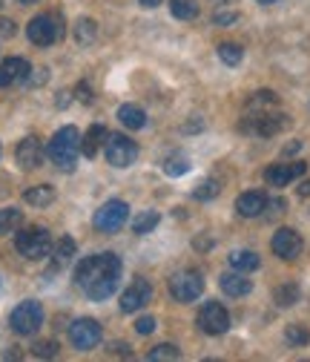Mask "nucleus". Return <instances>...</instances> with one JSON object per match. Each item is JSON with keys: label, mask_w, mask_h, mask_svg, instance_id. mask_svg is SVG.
Here are the masks:
<instances>
[{"label": "nucleus", "mask_w": 310, "mask_h": 362, "mask_svg": "<svg viewBox=\"0 0 310 362\" xmlns=\"http://www.w3.org/2000/svg\"><path fill=\"white\" fill-rule=\"evenodd\" d=\"M299 193H302V196H310V181H304V185L299 187Z\"/></svg>", "instance_id": "c03bdc74"}, {"label": "nucleus", "mask_w": 310, "mask_h": 362, "mask_svg": "<svg viewBox=\"0 0 310 362\" xmlns=\"http://www.w3.org/2000/svg\"><path fill=\"white\" fill-rule=\"evenodd\" d=\"M169 12L179 21H193L198 18V4L196 0H169Z\"/></svg>", "instance_id": "412c9836"}, {"label": "nucleus", "mask_w": 310, "mask_h": 362, "mask_svg": "<svg viewBox=\"0 0 310 362\" xmlns=\"http://www.w3.org/2000/svg\"><path fill=\"white\" fill-rule=\"evenodd\" d=\"M218 190H221V187H218V181H215V178H207V181H201V185L196 187V193H193V196H196V199H201V202H207V199H215V196H218Z\"/></svg>", "instance_id": "7c9ffc66"}, {"label": "nucleus", "mask_w": 310, "mask_h": 362, "mask_svg": "<svg viewBox=\"0 0 310 362\" xmlns=\"http://www.w3.org/2000/svg\"><path fill=\"white\" fill-rule=\"evenodd\" d=\"M138 4H141V6H147V9H155L158 4H164V0H138Z\"/></svg>", "instance_id": "a19ab883"}, {"label": "nucleus", "mask_w": 310, "mask_h": 362, "mask_svg": "<svg viewBox=\"0 0 310 362\" xmlns=\"http://www.w3.org/2000/svg\"><path fill=\"white\" fill-rule=\"evenodd\" d=\"M136 331L138 334H153L155 331V320H153V316H141V320L136 322Z\"/></svg>", "instance_id": "c9c22d12"}, {"label": "nucleus", "mask_w": 310, "mask_h": 362, "mask_svg": "<svg viewBox=\"0 0 310 362\" xmlns=\"http://www.w3.org/2000/svg\"><path fill=\"white\" fill-rule=\"evenodd\" d=\"M198 328L210 337H218L230 328V313L225 310V305L218 302H207L201 310H198Z\"/></svg>", "instance_id": "6e6552de"}, {"label": "nucleus", "mask_w": 310, "mask_h": 362, "mask_svg": "<svg viewBox=\"0 0 310 362\" xmlns=\"http://www.w3.org/2000/svg\"><path fill=\"white\" fill-rule=\"evenodd\" d=\"M0 35H4V37H12V35H15V23L0 18Z\"/></svg>", "instance_id": "4c0bfd02"}, {"label": "nucleus", "mask_w": 310, "mask_h": 362, "mask_svg": "<svg viewBox=\"0 0 310 362\" xmlns=\"http://www.w3.org/2000/svg\"><path fill=\"white\" fill-rule=\"evenodd\" d=\"M221 291H225L227 296H233V299H239V296H247L250 291H253V282L242 274V270H233V274H225L221 276Z\"/></svg>", "instance_id": "a211bd4d"}, {"label": "nucleus", "mask_w": 310, "mask_h": 362, "mask_svg": "<svg viewBox=\"0 0 310 362\" xmlns=\"http://www.w3.org/2000/svg\"><path fill=\"white\" fill-rule=\"evenodd\" d=\"M270 247H273V253L279 256V259H285V262H293L299 253H302V236L296 233V230H290V228H282L276 236H273V242H270Z\"/></svg>", "instance_id": "f8f14e48"}, {"label": "nucleus", "mask_w": 310, "mask_h": 362, "mask_svg": "<svg viewBox=\"0 0 310 362\" xmlns=\"http://www.w3.org/2000/svg\"><path fill=\"white\" fill-rule=\"evenodd\" d=\"M155 224H158V213L147 210V213L132 218V230H136V233H150V230H155Z\"/></svg>", "instance_id": "a878e982"}, {"label": "nucleus", "mask_w": 310, "mask_h": 362, "mask_svg": "<svg viewBox=\"0 0 310 362\" xmlns=\"http://www.w3.org/2000/svg\"><path fill=\"white\" fill-rule=\"evenodd\" d=\"M276 104V95L273 93H268V89H261V93H256L253 98H250V110H261V107H273Z\"/></svg>", "instance_id": "72a5a7b5"}, {"label": "nucleus", "mask_w": 310, "mask_h": 362, "mask_svg": "<svg viewBox=\"0 0 310 362\" xmlns=\"http://www.w3.org/2000/svg\"><path fill=\"white\" fill-rule=\"evenodd\" d=\"M184 129H187V132H196V129H201V121H198V118H196V121H190V124H187V127H184Z\"/></svg>", "instance_id": "79ce46f5"}, {"label": "nucleus", "mask_w": 310, "mask_h": 362, "mask_svg": "<svg viewBox=\"0 0 310 362\" xmlns=\"http://www.w3.org/2000/svg\"><path fill=\"white\" fill-rule=\"evenodd\" d=\"M126 216H129V207H126L121 199L107 202V204L95 213V228H98L101 233H115V230H121V228H124Z\"/></svg>", "instance_id": "1a4fd4ad"}, {"label": "nucleus", "mask_w": 310, "mask_h": 362, "mask_svg": "<svg viewBox=\"0 0 310 362\" xmlns=\"http://www.w3.org/2000/svg\"><path fill=\"white\" fill-rule=\"evenodd\" d=\"M104 153H107V161L112 164V167H129L132 161H136V156H138V147L132 144L126 135H121V132H109L107 135V141H104Z\"/></svg>", "instance_id": "39448f33"}, {"label": "nucleus", "mask_w": 310, "mask_h": 362, "mask_svg": "<svg viewBox=\"0 0 310 362\" xmlns=\"http://www.w3.org/2000/svg\"><path fill=\"white\" fill-rule=\"evenodd\" d=\"M72 256H75V239L64 236V239L58 242V247H55V262H58V264H64V262H69Z\"/></svg>", "instance_id": "c756f323"}, {"label": "nucleus", "mask_w": 310, "mask_h": 362, "mask_svg": "<svg viewBox=\"0 0 310 362\" xmlns=\"http://www.w3.org/2000/svg\"><path fill=\"white\" fill-rule=\"evenodd\" d=\"M52 199H55V190H52L49 185H40V187H32V190H26V202H29V204H35V207L52 204Z\"/></svg>", "instance_id": "5701e85b"}, {"label": "nucleus", "mask_w": 310, "mask_h": 362, "mask_svg": "<svg viewBox=\"0 0 310 362\" xmlns=\"http://www.w3.org/2000/svg\"><path fill=\"white\" fill-rule=\"evenodd\" d=\"M299 147H302V144H299V141H293V144H287V147H285V153H299Z\"/></svg>", "instance_id": "37998d69"}, {"label": "nucleus", "mask_w": 310, "mask_h": 362, "mask_svg": "<svg viewBox=\"0 0 310 362\" xmlns=\"http://www.w3.org/2000/svg\"><path fill=\"white\" fill-rule=\"evenodd\" d=\"M101 141H107V129L95 124V127H93L90 132H86V139L81 141V150H83L86 156H95V153H98V144H101Z\"/></svg>", "instance_id": "4be33fe9"}, {"label": "nucleus", "mask_w": 310, "mask_h": 362, "mask_svg": "<svg viewBox=\"0 0 310 362\" xmlns=\"http://www.w3.org/2000/svg\"><path fill=\"white\" fill-rule=\"evenodd\" d=\"M29 72H32L29 61H23V58H9V61L0 64V86H12V83H18V81H26Z\"/></svg>", "instance_id": "2eb2a0df"}, {"label": "nucleus", "mask_w": 310, "mask_h": 362, "mask_svg": "<svg viewBox=\"0 0 310 362\" xmlns=\"http://www.w3.org/2000/svg\"><path fill=\"white\" fill-rule=\"evenodd\" d=\"M61 32H64V26L55 15H37L26 26V35L35 47H49V43H55L61 37Z\"/></svg>", "instance_id": "423d86ee"}, {"label": "nucleus", "mask_w": 310, "mask_h": 362, "mask_svg": "<svg viewBox=\"0 0 310 362\" xmlns=\"http://www.w3.org/2000/svg\"><path fill=\"white\" fill-rule=\"evenodd\" d=\"M187 170H190V158L184 153H175V156H169L164 161V173L167 175H184Z\"/></svg>", "instance_id": "393cba45"}, {"label": "nucleus", "mask_w": 310, "mask_h": 362, "mask_svg": "<svg viewBox=\"0 0 310 362\" xmlns=\"http://www.w3.org/2000/svg\"><path fill=\"white\" fill-rule=\"evenodd\" d=\"M201 291H204V279L198 270H179L169 279V293L179 302H193L201 296Z\"/></svg>", "instance_id": "0eeeda50"}, {"label": "nucleus", "mask_w": 310, "mask_h": 362, "mask_svg": "<svg viewBox=\"0 0 310 362\" xmlns=\"http://www.w3.org/2000/svg\"><path fill=\"white\" fill-rule=\"evenodd\" d=\"M9 322H12V331L15 334H20V337H32L40 325H43V308L37 305V302H20L15 310H12V316H9Z\"/></svg>", "instance_id": "20e7f679"}, {"label": "nucleus", "mask_w": 310, "mask_h": 362, "mask_svg": "<svg viewBox=\"0 0 310 362\" xmlns=\"http://www.w3.org/2000/svg\"><path fill=\"white\" fill-rule=\"evenodd\" d=\"M150 296H153V288H150L147 279H132V285L121 296V310L124 313H136L150 302Z\"/></svg>", "instance_id": "9b49d317"}, {"label": "nucleus", "mask_w": 310, "mask_h": 362, "mask_svg": "<svg viewBox=\"0 0 310 362\" xmlns=\"http://www.w3.org/2000/svg\"><path fill=\"white\" fill-rule=\"evenodd\" d=\"M69 339H72V345L78 351H90V348H95L101 342V325L95 320H78L69 328Z\"/></svg>", "instance_id": "9d476101"}, {"label": "nucleus", "mask_w": 310, "mask_h": 362, "mask_svg": "<svg viewBox=\"0 0 310 362\" xmlns=\"http://www.w3.org/2000/svg\"><path fill=\"white\" fill-rule=\"evenodd\" d=\"M218 58L225 61L227 66H239L242 58H244V52H242L239 43H221V47H218Z\"/></svg>", "instance_id": "b1692460"}, {"label": "nucleus", "mask_w": 310, "mask_h": 362, "mask_svg": "<svg viewBox=\"0 0 310 362\" xmlns=\"http://www.w3.org/2000/svg\"><path fill=\"white\" fill-rule=\"evenodd\" d=\"M121 279V259L115 253H98L75 267V285L95 302L109 299Z\"/></svg>", "instance_id": "f257e3e1"}, {"label": "nucleus", "mask_w": 310, "mask_h": 362, "mask_svg": "<svg viewBox=\"0 0 310 362\" xmlns=\"http://www.w3.org/2000/svg\"><path fill=\"white\" fill-rule=\"evenodd\" d=\"M285 337H287V342H290V345H296V348L310 342V331H307V328H302V325H290V328L285 331Z\"/></svg>", "instance_id": "2f4dec72"}, {"label": "nucleus", "mask_w": 310, "mask_h": 362, "mask_svg": "<svg viewBox=\"0 0 310 362\" xmlns=\"http://www.w3.org/2000/svg\"><path fill=\"white\" fill-rule=\"evenodd\" d=\"M299 302V288L290 282V285H282L279 291H276V305H282V308H290V305H296Z\"/></svg>", "instance_id": "c85d7f7f"}, {"label": "nucleus", "mask_w": 310, "mask_h": 362, "mask_svg": "<svg viewBox=\"0 0 310 362\" xmlns=\"http://www.w3.org/2000/svg\"><path fill=\"white\" fill-rule=\"evenodd\" d=\"M20 210H15V207H6V210H0V233H9V230H15L18 224H20Z\"/></svg>", "instance_id": "bb28decb"}, {"label": "nucleus", "mask_w": 310, "mask_h": 362, "mask_svg": "<svg viewBox=\"0 0 310 362\" xmlns=\"http://www.w3.org/2000/svg\"><path fill=\"white\" fill-rule=\"evenodd\" d=\"M15 158H18V164H20L23 170L40 167V161H43V147H40V141H37V139H23V141L18 144Z\"/></svg>", "instance_id": "f3484780"}, {"label": "nucleus", "mask_w": 310, "mask_h": 362, "mask_svg": "<svg viewBox=\"0 0 310 362\" xmlns=\"http://www.w3.org/2000/svg\"><path fill=\"white\" fill-rule=\"evenodd\" d=\"M78 153H81V132L75 127H64V129H58L52 135V141H49V158L61 170H75Z\"/></svg>", "instance_id": "f03ea898"}, {"label": "nucleus", "mask_w": 310, "mask_h": 362, "mask_svg": "<svg viewBox=\"0 0 310 362\" xmlns=\"http://www.w3.org/2000/svg\"><path fill=\"white\" fill-rule=\"evenodd\" d=\"M215 26H227V23H236L239 21V15L236 12H215Z\"/></svg>", "instance_id": "e433bc0d"}, {"label": "nucleus", "mask_w": 310, "mask_h": 362, "mask_svg": "<svg viewBox=\"0 0 310 362\" xmlns=\"http://www.w3.org/2000/svg\"><path fill=\"white\" fill-rule=\"evenodd\" d=\"M225 4H230V0H225Z\"/></svg>", "instance_id": "de8ad7c7"}, {"label": "nucleus", "mask_w": 310, "mask_h": 362, "mask_svg": "<svg viewBox=\"0 0 310 362\" xmlns=\"http://www.w3.org/2000/svg\"><path fill=\"white\" fill-rule=\"evenodd\" d=\"M118 118H121V124H124L126 129H141V127L147 124V112H144L141 107H136V104H124V107L118 110Z\"/></svg>", "instance_id": "6ab92c4d"}, {"label": "nucleus", "mask_w": 310, "mask_h": 362, "mask_svg": "<svg viewBox=\"0 0 310 362\" xmlns=\"http://www.w3.org/2000/svg\"><path fill=\"white\" fill-rule=\"evenodd\" d=\"M258 4H264V6H268V4H276V0H258Z\"/></svg>", "instance_id": "a18cd8bd"}, {"label": "nucleus", "mask_w": 310, "mask_h": 362, "mask_svg": "<svg viewBox=\"0 0 310 362\" xmlns=\"http://www.w3.org/2000/svg\"><path fill=\"white\" fill-rule=\"evenodd\" d=\"M90 98H93V89L86 86V83H81L78 86V101H90Z\"/></svg>", "instance_id": "58836bf2"}, {"label": "nucleus", "mask_w": 310, "mask_h": 362, "mask_svg": "<svg viewBox=\"0 0 310 362\" xmlns=\"http://www.w3.org/2000/svg\"><path fill=\"white\" fill-rule=\"evenodd\" d=\"M147 356H150V359H179V356H181V351L175 348V345H169V342H164V345L153 348Z\"/></svg>", "instance_id": "473e14b6"}, {"label": "nucleus", "mask_w": 310, "mask_h": 362, "mask_svg": "<svg viewBox=\"0 0 310 362\" xmlns=\"http://www.w3.org/2000/svg\"><path fill=\"white\" fill-rule=\"evenodd\" d=\"M230 267L233 270H242V274H250V270L258 267V256L253 250H233L230 253Z\"/></svg>", "instance_id": "aec40b11"}, {"label": "nucleus", "mask_w": 310, "mask_h": 362, "mask_svg": "<svg viewBox=\"0 0 310 362\" xmlns=\"http://www.w3.org/2000/svg\"><path fill=\"white\" fill-rule=\"evenodd\" d=\"M75 35H78V40H81V43H93V40H95V35H98L95 21H90V18H81V21H78Z\"/></svg>", "instance_id": "cd10ccee"}, {"label": "nucleus", "mask_w": 310, "mask_h": 362, "mask_svg": "<svg viewBox=\"0 0 310 362\" xmlns=\"http://www.w3.org/2000/svg\"><path fill=\"white\" fill-rule=\"evenodd\" d=\"M32 354H35V356H43V359H52V356L58 354V342H52V339H43V342H35Z\"/></svg>", "instance_id": "f704fd0d"}, {"label": "nucleus", "mask_w": 310, "mask_h": 362, "mask_svg": "<svg viewBox=\"0 0 310 362\" xmlns=\"http://www.w3.org/2000/svg\"><path fill=\"white\" fill-rule=\"evenodd\" d=\"M287 127V118L285 115H270V112H258V115H253L247 124H244V129H250V132H256V135H276V132H282Z\"/></svg>", "instance_id": "4468645a"}, {"label": "nucleus", "mask_w": 310, "mask_h": 362, "mask_svg": "<svg viewBox=\"0 0 310 362\" xmlns=\"http://www.w3.org/2000/svg\"><path fill=\"white\" fill-rule=\"evenodd\" d=\"M15 247L26 259H43V256L52 250V239H49V233L43 230V228H29V230H20L18 233Z\"/></svg>", "instance_id": "7ed1b4c3"}, {"label": "nucleus", "mask_w": 310, "mask_h": 362, "mask_svg": "<svg viewBox=\"0 0 310 362\" xmlns=\"http://www.w3.org/2000/svg\"><path fill=\"white\" fill-rule=\"evenodd\" d=\"M270 207H273V213H282V210H285V199H273Z\"/></svg>", "instance_id": "ea45409f"}, {"label": "nucleus", "mask_w": 310, "mask_h": 362, "mask_svg": "<svg viewBox=\"0 0 310 362\" xmlns=\"http://www.w3.org/2000/svg\"><path fill=\"white\" fill-rule=\"evenodd\" d=\"M304 170H307V164H304V161H293V164H273L268 173H264V181H268L270 187H285V185H290L293 178H302V175H304Z\"/></svg>", "instance_id": "ddd939ff"}, {"label": "nucleus", "mask_w": 310, "mask_h": 362, "mask_svg": "<svg viewBox=\"0 0 310 362\" xmlns=\"http://www.w3.org/2000/svg\"><path fill=\"white\" fill-rule=\"evenodd\" d=\"M236 210H239V216H244V218H256V216H261L264 210H268V196L258 193V190L242 193L239 202H236Z\"/></svg>", "instance_id": "dca6fc26"}, {"label": "nucleus", "mask_w": 310, "mask_h": 362, "mask_svg": "<svg viewBox=\"0 0 310 362\" xmlns=\"http://www.w3.org/2000/svg\"><path fill=\"white\" fill-rule=\"evenodd\" d=\"M26 4H32V0H26Z\"/></svg>", "instance_id": "49530a36"}]
</instances>
